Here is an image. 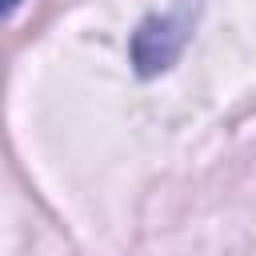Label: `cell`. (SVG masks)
<instances>
[{"label": "cell", "instance_id": "cell-1", "mask_svg": "<svg viewBox=\"0 0 256 256\" xmlns=\"http://www.w3.org/2000/svg\"><path fill=\"white\" fill-rule=\"evenodd\" d=\"M16 4H20V0H4V12H12V8H16Z\"/></svg>", "mask_w": 256, "mask_h": 256}]
</instances>
